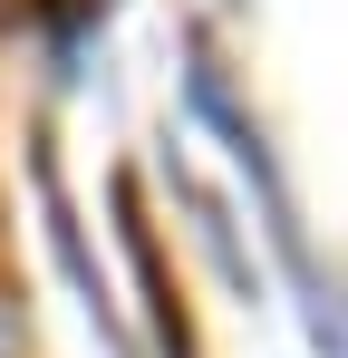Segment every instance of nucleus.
Returning <instances> with one entry per match:
<instances>
[{"label":"nucleus","instance_id":"1","mask_svg":"<svg viewBox=\"0 0 348 358\" xmlns=\"http://www.w3.org/2000/svg\"><path fill=\"white\" fill-rule=\"evenodd\" d=\"M0 358H20V329H10V320H0Z\"/></svg>","mask_w":348,"mask_h":358}]
</instances>
